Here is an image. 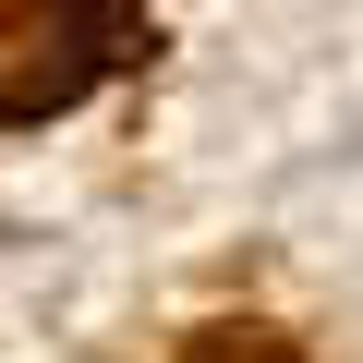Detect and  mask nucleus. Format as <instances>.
<instances>
[{
  "label": "nucleus",
  "instance_id": "f257e3e1",
  "mask_svg": "<svg viewBox=\"0 0 363 363\" xmlns=\"http://www.w3.org/2000/svg\"><path fill=\"white\" fill-rule=\"evenodd\" d=\"M133 49V0H0V121H61L109 61Z\"/></svg>",
  "mask_w": 363,
  "mask_h": 363
},
{
  "label": "nucleus",
  "instance_id": "f03ea898",
  "mask_svg": "<svg viewBox=\"0 0 363 363\" xmlns=\"http://www.w3.org/2000/svg\"><path fill=\"white\" fill-rule=\"evenodd\" d=\"M182 363H303V351H291L279 327H206V339L182 351Z\"/></svg>",
  "mask_w": 363,
  "mask_h": 363
}]
</instances>
